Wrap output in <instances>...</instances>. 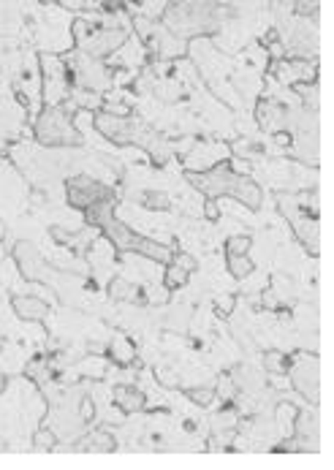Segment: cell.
Here are the masks:
<instances>
[{
  "label": "cell",
  "mask_w": 334,
  "mask_h": 470,
  "mask_svg": "<svg viewBox=\"0 0 334 470\" xmlns=\"http://www.w3.org/2000/svg\"><path fill=\"white\" fill-rule=\"evenodd\" d=\"M36 139L44 147H77L82 145V133L74 128V120L63 115L57 106L44 109L41 117L36 120Z\"/></svg>",
  "instance_id": "6da1fadb"
},
{
  "label": "cell",
  "mask_w": 334,
  "mask_h": 470,
  "mask_svg": "<svg viewBox=\"0 0 334 470\" xmlns=\"http://www.w3.org/2000/svg\"><path fill=\"white\" fill-rule=\"evenodd\" d=\"M288 378L294 383V389L299 395H305L310 402H318V383H321V370H318V356H308L299 353L291 367H288Z\"/></svg>",
  "instance_id": "7a4b0ae2"
},
{
  "label": "cell",
  "mask_w": 334,
  "mask_h": 470,
  "mask_svg": "<svg viewBox=\"0 0 334 470\" xmlns=\"http://www.w3.org/2000/svg\"><path fill=\"white\" fill-rule=\"evenodd\" d=\"M126 38H128V33H126L123 27L96 25L93 27V33L87 36V41L79 44V50L84 52L87 57H93V60H101V57H109L112 52L120 50V47L126 44Z\"/></svg>",
  "instance_id": "3957f363"
},
{
  "label": "cell",
  "mask_w": 334,
  "mask_h": 470,
  "mask_svg": "<svg viewBox=\"0 0 334 470\" xmlns=\"http://www.w3.org/2000/svg\"><path fill=\"white\" fill-rule=\"evenodd\" d=\"M66 193H68V204H71V207H77V210H87L90 204H96V201H101V198L114 196L106 185L96 182V179H93V177H87V174H77V177H71V179L66 182Z\"/></svg>",
  "instance_id": "277c9868"
},
{
  "label": "cell",
  "mask_w": 334,
  "mask_h": 470,
  "mask_svg": "<svg viewBox=\"0 0 334 470\" xmlns=\"http://www.w3.org/2000/svg\"><path fill=\"white\" fill-rule=\"evenodd\" d=\"M101 231H103V237H106V240H109L114 248L120 250V253H133V250H136V245H139V240H142V237H139V234H136L130 226H126V223L117 221V218L106 223Z\"/></svg>",
  "instance_id": "5b68a950"
},
{
  "label": "cell",
  "mask_w": 334,
  "mask_h": 470,
  "mask_svg": "<svg viewBox=\"0 0 334 470\" xmlns=\"http://www.w3.org/2000/svg\"><path fill=\"white\" fill-rule=\"evenodd\" d=\"M14 258H17L20 272L25 274L27 280H36L38 272H41V267H44L41 253L36 250V245H30V242H25V240H20V242H17V248H14Z\"/></svg>",
  "instance_id": "8992f818"
},
{
  "label": "cell",
  "mask_w": 334,
  "mask_h": 470,
  "mask_svg": "<svg viewBox=\"0 0 334 470\" xmlns=\"http://www.w3.org/2000/svg\"><path fill=\"white\" fill-rule=\"evenodd\" d=\"M11 304H14V313H17L22 321H41V318H47V313H50V304L38 297H14Z\"/></svg>",
  "instance_id": "52a82bcc"
},
{
  "label": "cell",
  "mask_w": 334,
  "mask_h": 470,
  "mask_svg": "<svg viewBox=\"0 0 334 470\" xmlns=\"http://www.w3.org/2000/svg\"><path fill=\"white\" fill-rule=\"evenodd\" d=\"M229 196L236 198L239 204H245L248 210H258V207H261V201H264V196H261V188H258L250 177H239V179L234 182V188H231V193H229Z\"/></svg>",
  "instance_id": "ba28073f"
},
{
  "label": "cell",
  "mask_w": 334,
  "mask_h": 470,
  "mask_svg": "<svg viewBox=\"0 0 334 470\" xmlns=\"http://www.w3.org/2000/svg\"><path fill=\"white\" fill-rule=\"evenodd\" d=\"M114 402H117V408L126 411V413H139V411L144 408L147 397H144L142 389H136V386L120 383V386H114Z\"/></svg>",
  "instance_id": "9c48e42d"
},
{
  "label": "cell",
  "mask_w": 334,
  "mask_h": 470,
  "mask_svg": "<svg viewBox=\"0 0 334 470\" xmlns=\"http://www.w3.org/2000/svg\"><path fill=\"white\" fill-rule=\"evenodd\" d=\"M133 253H136V256H142V258L158 261V264H172V258H174V250H172V245H160V242H155V240H150V237H142Z\"/></svg>",
  "instance_id": "30bf717a"
},
{
  "label": "cell",
  "mask_w": 334,
  "mask_h": 470,
  "mask_svg": "<svg viewBox=\"0 0 334 470\" xmlns=\"http://www.w3.org/2000/svg\"><path fill=\"white\" fill-rule=\"evenodd\" d=\"M84 221H87V226H93V228H103L109 221H114V196L101 198V201L90 204V207L84 210Z\"/></svg>",
  "instance_id": "8fae6325"
},
{
  "label": "cell",
  "mask_w": 334,
  "mask_h": 470,
  "mask_svg": "<svg viewBox=\"0 0 334 470\" xmlns=\"http://www.w3.org/2000/svg\"><path fill=\"white\" fill-rule=\"evenodd\" d=\"M109 359L114 362V365H120V367H130L133 362H136V346L130 343L126 335H117L112 343H109Z\"/></svg>",
  "instance_id": "7c38bea8"
},
{
  "label": "cell",
  "mask_w": 334,
  "mask_h": 470,
  "mask_svg": "<svg viewBox=\"0 0 334 470\" xmlns=\"http://www.w3.org/2000/svg\"><path fill=\"white\" fill-rule=\"evenodd\" d=\"M79 448H96V451H114L117 448V441H114V435L109 432V429H96V432H90L82 443H79Z\"/></svg>",
  "instance_id": "4fadbf2b"
},
{
  "label": "cell",
  "mask_w": 334,
  "mask_h": 470,
  "mask_svg": "<svg viewBox=\"0 0 334 470\" xmlns=\"http://www.w3.org/2000/svg\"><path fill=\"white\" fill-rule=\"evenodd\" d=\"M136 294H139V286H133L126 277H114L109 283V297L114 302H136Z\"/></svg>",
  "instance_id": "5bb4252c"
},
{
  "label": "cell",
  "mask_w": 334,
  "mask_h": 470,
  "mask_svg": "<svg viewBox=\"0 0 334 470\" xmlns=\"http://www.w3.org/2000/svg\"><path fill=\"white\" fill-rule=\"evenodd\" d=\"M291 367V359L285 356L283 351H278V348H272V351H266L264 353V370L266 372H275V375H285Z\"/></svg>",
  "instance_id": "9a60e30c"
},
{
  "label": "cell",
  "mask_w": 334,
  "mask_h": 470,
  "mask_svg": "<svg viewBox=\"0 0 334 470\" xmlns=\"http://www.w3.org/2000/svg\"><path fill=\"white\" fill-rule=\"evenodd\" d=\"M188 277H190V272L188 270H182L180 264H166V272H163V286L169 288V291H177V288H182L185 283H188Z\"/></svg>",
  "instance_id": "2e32d148"
},
{
  "label": "cell",
  "mask_w": 334,
  "mask_h": 470,
  "mask_svg": "<svg viewBox=\"0 0 334 470\" xmlns=\"http://www.w3.org/2000/svg\"><path fill=\"white\" fill-rule=\"evenodd\" d=\"M256 264L248 258V256H229V272L234 280H245L248 274H253Z\"/></svg>",
  "instance_id": "e0dca14e"
},
{
  "label": "cell",
  "mask_w": 334,
  "mask_h": 470,
  "mask_svg": "<svg viewBox=\"0 0 334 470\" xmlns=\"http://www.w3.org/2000/svg\"><path fill=\"white\" fill-rule=\"evenodd\" d=\"M253 248V240L248 234H236V237H229L226 240V253L229 256H248Z\"/></svg>",
  "instance_id": "ac0fdd59"
},
{
  "label": "cell",
  "mask_w": 334,
  "mask_h": 470,
  "mask_svg": "<svg viewBox=\"0 0 334 470\" xmlns=\"http://www.w3.org/2000/svg\"><path fill=\"white\" fill-rule=\"evenodd\" d=\"M215 389L212 386H193V389H188V399L190 402H196V405H202V408H206V405H212L215 402Z\"/></svg>",
  "instance_id": "d6986e66"
},
{
  "label": "cell",
  "mask_w": 334,
  "mask_h": 470,
  "mask_svg": "<svg viewBox=\"0 0 334 470\" xmlns=\"http://www.w3.org/2000/svg\"><path fill=\"white\" fill-rule=\"evenodd\" d=\"M142 204L150 207V210H166V207H169V196H166V193H155V191H150L147 196L142 198Z\"/></svg>",
  "instance_id": "ffe728a7"
},
{
  "label": "cell",
  "mask_w": 334,
  "mask_h": 470,
  "mask_svg": "<svg viewBox=\"0 0 334 470\" xmlns=\"http://www.w3.org/2000/svg\"><path fill=\"white\" fill-rule=\"evenodd\" d=\"M79 375H84V378H103L106 375V367H103V362H87V365H82L79 367Z\"/></svg>",
  "instance_id": "44dd1931"
},
{
  "label": "cell",
  "mask_w": 334,
  "mask_h": 470,
  "mask_svg": "<svg viewBox=\"0 0 334 470\" xmlns=\"http://www.w3.org/2000/svg\"><path fill=\"white\" fill-rule=\"evenodd\" d=\"M50 234H52V240L60 242V245H74V231H68V228H63V226H52Z\"/></svg>",
  "instance_id": "7402d4cb"
},
{
  "label": "cell",
  "mask_w": 334,
  "mask_h": 470,
  "mask_svg": "<svg viewBox=\"0 0 334 470\" xmlns=\"http://www.w3.org/2000/svg\"><path fill=\"white\" fill-rule=\"evenodd\" d=\"M215 310H218V316H231L234 313V297L231 294H223V297H218L215 299Z\"/></svg>",
  "instance_id": "603a6c76"
},
{
  "label": "cell",
  "mask_w": 334,
  "mask_h": 470,
  "mask_svg": "<svg viewBox=\"0 0 334 470\" xmlns=\"http://www.w3.org/2000/svg\"><path fill=\"white\" fill-rule=\"evenodd\" d=\"M172 261H174V264H180L182 270H188V272H196V267H199V264H196V258H193V256H188V253H177Z\"/></svg>",
  "instance_id": "cb8c5ba5"
},
{
  "label": "cell",
  "mask_w": 334,
  "mask_h": 470,
  "mask_svg": "<svg viewBox=\"0 0 334 470\" xmlns=\"http://www.w3.org/2000/svg\"><path fill=\"white\" fill-rule=\"evenodd\" d=\"M36 443H38V446H44V448H52V446L57 443V438L52 435L50 429H41V432L36 435Z\"/></svg>",
  "instance_id": "d4e9b609"
},
{
  "label": "cell",
  "mask_w": 334,
  "mask_h": 470,
  "mask_svg": "<svg viewBox=\"0 0 334 470\" xmlns=\"http://www.w3.org/2000/svg\"><path fill=\"white\" fill-rule=\"evenodd\" d=\"M204 215L209 218V221H215V218L220 215V207L215 204V198H206L204 201Z\"/></svg>",
  "instance_id": "484cf974"
},
{
  "label": "cell",
  "mask_w": 334,
  "mask_h": 470,
  "mask_svg": "<svg viewBox=\"0 0 334 470\" xmlns=\"http://www.w3.org/2000/svg\"><path fill=\"white\" fill-rule=\"evenodd\" d=\"M3 389H6V375L0 372V392H3Z\"/></svg>",
  "instance_id": "4316f807"
}]
</instances>
